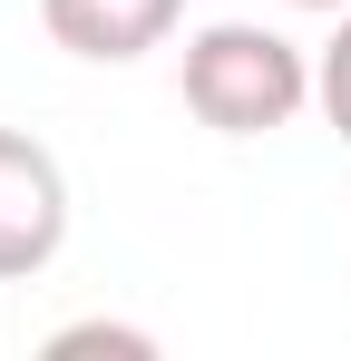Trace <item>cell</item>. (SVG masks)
<instances>
[{"label":"cell","mask_w":351,"mask_h":361,"mask_svg":"<svg viewBox=\"0 0 351 361\" xmlns=\"http://www.w3.org/2000/svg\"><path fill=\"white\" fill-rule=\"evenodd\" d=\"M185 108L215 137H273L312 108V49L264 20H205L185 39Z\"/></svg>","instance_id":"1"},{"label":"cell","mask_w":351,"mask_h":361,"mask_svg":"<svg viewBox=\"0 0 351 361\" xmlns=\"http://www.w3.org/2000/svg\"><path fill=\"white\" fill-rule=\"evenodd\" d=\"M68 244V176L30 127H0V283L49 274Z\"/></svg>","instance_id":"2"},{"label":"cell","mask_w":351,"mask_h":361,"mask_svg":"<svg viewBox=\"0 0 351 361\" xmlns=\"http://www.w3.org/2000/svg\"><path fill=\"white\" fill-rule=\"evenodd\" d=\"M176 20H185V0H39V30L88 68H127L147 49H166Z\"/></svg>","instance_id":"3"},{"label":"cell","mask_w":351,"mask_h":361,"mask_svg":"<svg viewBox=\"0 0 351 361\" xmlns=\"http://www.w3.org/2000/svg\"><path fill=\"white\" fill-rule=\"evenodd\" d=\"M312 108L332 118V137L351 147V10H342V30L312 49Z\"/></svg>","instance_id":"4"},{"label":"cell","mask_w":351,"mask_h":361,"mask_svg":"<svg viewBox=\"0 0 351 361\" xmlns=\"http://www.w3.org/2000/svg\"><path fill=\"white\" fill-rule=\"evenodd\" d=\"M49 352H58V361H68V352H127V361H147L156 342L127 332V322H68V332H49Z\"/></svg>","instance_id":"5"},{"label":"cell","mask_w":351,"mask_h":361,"mask_svg":"<svg viewBox=\"0 0 351 361\" xmlns=\"http://www.w3.org/2000/svg\"><path fill=\"white\" fill-rule=\"evenodd\" d=\"M292 10H332V20H342V10H351V0H292Z\"/></svg>","instance_id":"6"}]
</instances>
